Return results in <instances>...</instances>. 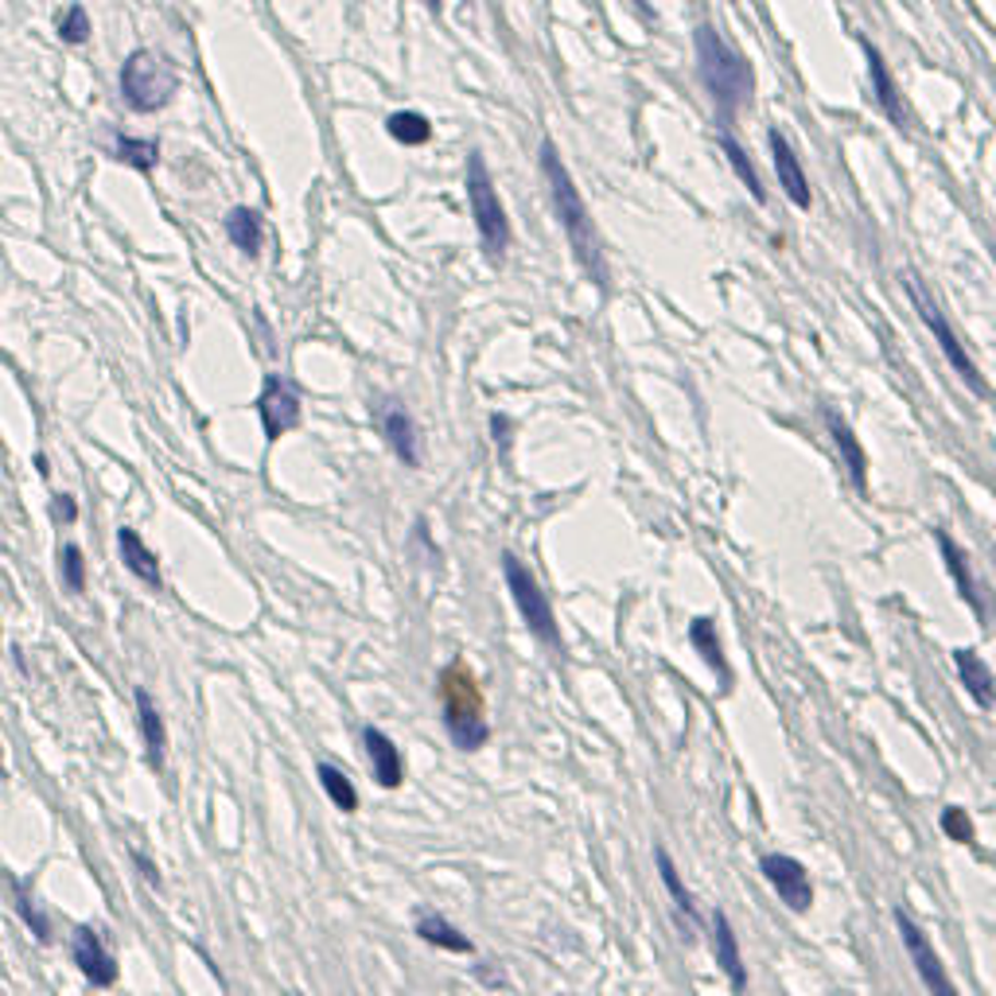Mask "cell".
<instances>
[{
	"label": "cell",
	"mask_w": 996,
	"mask_h": 996,
	"mask_svg": "<svg viewBox=\"0 0 996 996\" xmlns=\"http://www.w3.org/2000/svg\"><path fill=\"white\" fill-rule=\"evenodd\" d=\"M697 44V67H701V82L712 94V106L721 114V121H736V114L744 106H751V94H756V74L747 67V59L728 47L721 39L716 27H697L693 32Z\"/></svg>",
	"instance_id": "cell-1"
},
{
	"label": "cell",
	"mask_w": 996,
	"mask_h": 996,
	"mask_svg": "<svg viewBox=\"0 0 996 996\" xmlns=\"http://www.w3.org/2000/svg\"><path fill=\"white\" fill-rule=\"evenodd\" d=\"M542 171H545V183H549L553 211H557L560 226H565V234H569L572 253H577L580 265H584L588 273L604 285V258H600V238H596V226H592V214H588V206H584V199H580L577 183H572L569 168H565V161H560L557 149H553L549 141L542 144Z\"/></svg>",
	"instance_id": "cell-2"
},
{
	"label": "cell",
	"mask_w": 996,
	"mask_h": 996,
	"mask_svg": "<svg viewBox=\"0 0 996 996\" xmlns=\"http://www.w3.org/2000/svg\"><path fill=\"white\" fill-rule=\"evenodd\" d=\"M440 701H444V728L452 747L460 751H479L490 739L487 716H483V693L475 685L467 662H452L440 674Z\"/></svg>",
	"instance_id": "cell-3"
},
{
	"label": "cell",
	"mask_w": 996,
	"mask_h": 996,
	"mask_svg": "<svg viewBox=\"0 0 996 996\" xmlns=\"http://www.w3.org/2000/svg\"><path fill=\"white\" fill-rule=\"evenodd\" d=\"M121 94L137 114H156L176 94V71L156 51H133L121 67Z\"/></svg>",
	"instance_id": "cell-4"
},
{
	"label": "cell",
	"mask_w": 996,
	"mask_h": 996,
	"mask_svg": "<svg viewBox=\"0 0 996 996\" xmlns=\"http://www.w3.org/2000/svg\"><path fill=\"white\" fill-rule=\"evenodd\" d=\"M467 199H472V214H475V230L490 258H502L510 246V218L507 206L498 199L495 183H490V171L483 164L479 152L467 156Z\"/></svg>",
	"instance_id": "cell-5"
},
{
	"label": "cell",
	"mask_w": 996,
	"mask_h": 996,
	"mask_svg": "<svg viewBox=\"0 0 996 996\" xmlns=\"http://www.w3.org/2000/svg\"><path fill=\"white\" fill-rule=\"evenodd\" d=\"M502 577H507L510 596H514V607H518V615H522L525 627H530V635H534L542 647L560 650L557 615H553L549 596L542 592V584L534 580V572L525 569L514 553H502Z\"/></svg>",
	"instance_id": "cell-6"
},
{
	"label": "cell",
	"mask_w": 996,
	"mask_h": 996,
	"mask_svg": "<svg viewBox=\"0 0 996 996\" xmlns=\"http://www.w3.org/2000/svg\"><path fill=\"white\" fill-rule=\"evenodd\" d=\"M908 293H911V304H915V311H918V320L926 323V331L934 335V343L942 347V355L950 358V366L958 370V378L965 386H970L977 398H988V386H985V378H981V370L973 366V358H970V351L961 347V339L953 335V328L946 323V316H942V308L934 300H926V293H923V285H918L915 276L908 281Z\"/></svg>",
	"instance_id": "cell-7"
},
{
	"label": "cell",
	"mask_w": 996,
	"mask_h": 996,
	"mask_svg": "<svg viewBox=\"0 0 996 996\" xmlns=\"http://www.w3.org/2000/svg\"><path fill=\"white\" fill-rule=\"evenodd\" d=\"M896 926H899V938H903V950H908L911 961H915V973H918V981H923L926 993L930 996H961L958 985L950 981V973H946L942 958L934 953L930 938L923 934V926H918L903 908L896 911Z\"/></svg>",
	"instance_id": "cell-8"
},
{
	"label": "cell",
	"mask_w": 996,
	"mask_h": 996,
	"mask_svg": "<svg viewBox=\"0 0 996 996\" xmlns=\"http://www.w3.org/2000/svg\"><path fill=\"white\" fill-rule=\"evenodd\" d=\"M258 417L265 428V440H281L285 432H293L300 425V390L281 374H265L258 398Z\"/></svg>",
	"instance_id": "cell-9"
},
{
	"label": "cell",
	"mask_w": 996,
	"mask_h": 996,
	"mask_svg": "<svg viewBox=\"0 0 996 996\" xmlns=\"http://www.w3.org/2000/svg\"><path fill=\"white\" fill-rule=\"evenodd\" d=\"M759 872L767 876V884L774 888V896L783 899L791 911H809V903H814V884H809V872L802 861H794V856L786 853H767L763 861H759Z\"/></svg>",
	"instance_id": "cell-10"
},
{
	"label": "cell",
	"mask_w": 996,
	"mask_h": 996,
	"mask_svg": "<svg viewBox=\"0 0 996 996\" xmlns=\"http://www.w3.org/2000/svg\"><path fill=\"white\" fill-rule=\"evenodd\" d=\"M71 958L79 965V973L90 981L94 988H114L117 985V961L106 950V942L98 938L94 926H74V942H71Z\"/></svg>",
	"instance_id": "cell-11"
},
{
	"label": "cell",
	"mask_w": 996,
	"mask_h": 996,
	"mask_svg": "<svg viewBox=\"0 0 996 996\" xmlns=\"http://www.w3.org/2000/svg\"><path fill=\"white\" fill-rule=\"evenodd\" d=\"M767 144H771V161H774V171H779V187L786 191V199H791L798 211H809L814 195H809V179H806V171H802L798 156H794L791 141H786L779 129H771V133H767Z\"/></svg>",
	"instance_id": "cell-12"
},
{
	"label": "cell",
	"mask_w": 996,
	"mask_h": 996,
	"mask_svg": "<svg viewBox=\"0 0 996 996\" xmlns=\"http://www.w3.org/2000/svg\"><path fill=\"white\" fill-rule=\"evenodd\" d=\"M382 432H386V444L390 452L398 455L405 467H420V432H417V420L405 413V405L390 401L382 410Z\"/></svg>",
	"instance_id": "cell-13"
},
{
	"label": "cell",
	"mask_w": 996,
	"mask_h": 996,
	"mask_svg": "<svg viewBox=\"0 0 996 996\" xmlns=\"http://www.w3.org/2000/svg\"><path fill=\"white\" fill-rule=\"evenodd\" d=\"M712 958H716V965L724 970V977L732 981V988L744 993L747 988V965H744V953H739V938H736V930H732V923H728L724 911L712 915Z\"/></svg>",
	"instance_id": "cell-14"
},
{
	"label": "cell",
	"mask_w": 996,
	"mask_h": 996,
	"mask_svg": "<svg viewBox=\"0 0 996 996\" xmlns=\"http://www.w3.org/2000/svg\"><path fill=\"white\" fill-rule=\"evenodd\" d=\"M363 747L370 756V771H374V783L386 786V791H398L401 779H405V767H401V751L386 732L378 728H363Z\"/></svg>",
	"instance_id": "cell-15"
},
{
	"label": "cell",
	"mask_w": 996,
	"mask_h": 996,
	"mask_svg": "<svg viewBox=\"0 0 996 996\" xmlns=\"http://www.w3.org/2000/svg\"><path fill=\"white\" fill-rule=\"evenodd\" d=\"M137 724H141V744H144V759H149L152 771L164 767V747H168V724H164V712L156 709L149 689H137Z\"/></svg>",
	"instance_id": "cell-16"
},
{
	"label": "cell",
	"mask_w": 996,
	"mask_h": 996,
	"mask_svg": "<svg viewBox=\"0 0 996 996\" xmlns=\"http://www.w3.org/2000/svg\"><path fill=\"white\" fill-rule=\"evenodd\" d=\"M864 59H868V74H872V94H876V102H880V109L888 114L891 124H908V109H903V98H899V86L896 79H891L888 62H884V55L876 51L872 44H864Z\"/></svg>",
	"instance_id": "cell-17"
},
{
	"label": "cell",
	"mask_w": 996,
	"mask_h": 996,
	"mask_svg": "<svg viewBox=\"0 0 996 996\" xmlns=\"http://www.w3.org/2000/svg\"><path fill=\"white\" fill-rule=\"evenodd\" d=\"M117 549H121V560L124 569L133 572L137 580H144L149 588H161L164 577H161V557L144 545V537L137 534V530H129V525H121L117 530Z\"/></svg>",
	"instance_id": "cell-18"
},
{
	"label": "cell",
	"mask_w": 996,
	"mask_h": 996,
	"mask_svg": "<svg viewBox=\"0 0 996 996\" xmlns=\"http://www.w3.org/2000/svg\"><path fill=\"white\" fill-rule=\"evenodd\" d=\"M417 938L428 946H436V950H452V953H475L472 938L463 930H455L452 918H444L440 911L432 908H417Z\"/></svg>",
	"instance_id": "cell-19"
},
{
	"label": "cell",
	"mask_w": 996,
	"mask_h": 996,
	"mask_svg": "<svg viewBox=\"0 0 996 996\" xmlns=\"http://www.w3.org/2000/svg\"><path fill=\"white\" fill-rule=\"evenodd\" d=\"M689 642H693L697 654L709 662L712 674L721 677V689H732V666H728V659H724L721 635H716V619H712V615H697V619L689 622Z\"/></svg>",
	"instance_id": "cell-20"
},
{
	"label": "cell",
	"mask_w": 996,
	"mask_h": 996,
	"mask_svg": "<svg viewBox=\"0 0 996 996\" xmlns=\"http://www.w3.org/2000/svg\"><path fill=\"white\" fill-rule=\"evenodd\" d=\"M953 666H958L961 685L970 689V697L981 704V709H993L996 704V681H993V669L973 654V650H953Z\"/></svg>",
	"instance_id": "cell-21"
},
{
	"label": "cell",
	"mask_w": 996,
	"mask_h": 996,
	"mask_svg": "<svg viewBox=\"0 0 996 996\" xmlns=\"http://www.w3.org/2000/svg\"><path fill=\"white\" fill-rule=\"evenodd\" d=\"M654 864H659V876H662V884H666V896H669V903H674L677 918H681V930L693 934L697 903H693V896H689V888L681 884V876H677V868H674V861H669L666 849H654Z\"/></svg>",
	"instance_id": "cell-22"
},
{
	"label": "cell",
	"mask_w": 996,
	"mask_h": 996,
	"mask_svg": "<svg viewBox=\"0 0 996 996\" xmlns=\"http://www.w3.org/2000/svg\"><path fill=\"white\" fill-rule=\"evenodd\" d=\"M938 549H942L946 569H950L953 588L961 592L965 607H973V615H977V619L985 622V604H981V596H977V584H973V572H970V560H965V553H961L958 545H953L946 534H938Z\"/></svg>",
	"instance_id": "cell-23"
},
{
	"label": "cell",
	"mask_w": 996,
	"mask_h": 996,
	"mask_svg": "<svg viewBox=\"0 0 996 996\" xmlns=\"http://www.w3.org/2000/svg\"><path fill=\"white\" fill-rule=\"evenodd\" d=\"M226 234H230L234 246H238L241 253H249V258H258L261 253L265 230H261L258 211H249V206H234V211L226 214Z\"/></svg>",
	"instance_id": "cell-24"
},
{
	"label": "cell",
	"mask_w": 996,
	"mask_h": 996,
	"mask_svg": "<svg viewBox=\"0 0 996 996\" xmlns=\"http://www.w3.org/2000/svg\"><path fill=\"white\" fill-rule=\"evenodd\" d=\"M826 425H829V432H833V440H837V448H841V455H845L849 472H853V483L864 490V479H868V460H864L861 440H856L853 428L845 425V417H837V413H826Z\"/></svg>",
	"instance_id": "cell-25"
},
{
	"label": "cell",
	"mask_w": 996,
	"mask_h": 996,
	"mask_svg": "<svg viewBox=\"0 0 996 996\" xmlns=\"http://www.w3.org/2000/svg\"><path fill=\"white\" fill-rule=\"evenodd\" d=\"M12 899H16V915L24 918L27 930L36 934L39 942H51V915H47V908L36 899L32 884H16V888H12Z\"/></svg>",
	"instance_id": "cell-26"
},
{
	"label": "cell",
	"mask_w": 996,
	"mask_h": 996,
	"mask_svg": "<svg viewBox=\"0 0 996 996\" xmlns=\"http://www.w3.org/2000/svg\"><path fill=\"white\" fill-rule=\"evenodd\" d=\"M316 771H320V783H323V791H328V798L335 802V809H343V814H355V809H358V794H355V786H351L347 774L339 771L335 763H328V759H323Z\"/></svg>",
	"instance_id": "cell-27"
},
{
	"label": "cell",
	"mask_w": 996,
	"mask_h": 996,
	"mask_svg": "<svg viewBox=\"0 0 996 996\" xmlns=\"http://www.w3.org/2000/svg\"><path fill=\"white\" fill-rule=\"evenodd\" d=\"M386 133L393 137L398 144H425L428 137H432V124L425 121L420 114H410V109H401V114H393L390 121H386Z\"/></svg>",
	"instance_id": "cell-28"
},
{
	"label": "cell",
	"mask_w": 996,
	"mask_h": 996,
	"mask_svg": "<svg viewBox=\"0 0 996 996\" xmlns=\"http://www.w3.org/2000/svg\"><path fill=\"white\" fill-rule=\"evenodd\" d=\"M721 149H724V156H728V164L736 168V176H739V183L751 191V199L756 203H767V191H763V183H759V171H756V164L747 161V152L739 149L732 137H721Z\"/></svg>",
	"instance_id": "cell-29"
},
{
	"label": "cell",
	"mask_w": 996,
	"mask_h": 996,
	"mask_svg": "<svg viewBox=\"0 0 996 996\" xmlns=\"http://www.w3.org/2000/svg\"><path fill=\"white\" fill-rule=\"evenodd\" d=\"M59 572H62V584L67 592H86V557H82L79 542H67L59 549Z\"/></svg>",
	"instance_id": "cell-30"
},
{
	"label": "cell",
	"mask_w": 996,
	"mask_h": 996,
	"mask_svg": "<svg viewBox=\"0 0 996 996\" xmlns=\"http://www.w3.org/2000/svg\"><path fill=\"white\" fill-rule=\"evenodd\" d=\"M117 156H121L129 168L149 171L152 164L161 161V149H156V141H133V137H117Z\"/></svg>",
	"instance_id": "cell-31"
},
{
	"label": "cell",
	"mask_w": 996,
	"mask_h": 996,
	"mask_svg": "<svg viewBox=\"0 0 996 996\" xmlns=\"http://www.w3.org/2000/svg\"><path fill=\"white\" fill-rule=\"evenodd\" d=\"M59 36H62V44H86L90 39V16L82 4H71V9H67V16H62V24H59Z\"/></svg>",
	"instance_id": "cell-32"
},
{
	"label": "cell",
	"mask_w": 996,
	"mask_h": 996,
	"mask_svg": "<svg viewBox=\"0 0 996 996\" xmlns=\"http://www.w3.org/2000/svg\"><path fill=\"white\" fill-rule=\"evenodd\" d=\"M942 829H946V837H950V841H958V845H970V841H973V818L961 806H946L942 809Z\"/></svg>",
	"instance_id": "cell-33"
},
{
	"label": "cell",
	"mask_w": 996,
	"mask_h": 996,
	"mask_svg": "<svg viewBox=\"0 0 996 996\" xmlns=\"http://www.w3.org/2000/svg\"><path fill=\"white\" fill-rule=\"evenodd\" d=\"M51 514H55V525H71L74 518H79V502H74L71 495H55L51 498Z\"/></svg>",
	"instance_id": "cell-34"
},
{
	"label": "cell",
	"mask_w": 996,
	"mask_h": 996,
	"mask_svg": "<svg viewBox=\"0 0 996 996\" xmlns=\"http://www.w3.org/2000/svg\"><path fill=\"white\" fill-rule=\"evenodd\" d=\"M490 432H495L498 448H502V452H507V448H510V417H502V413H495V417H490Z\"/></svg>",
	"instance_id": "cell-35"
},
{
	"label": "cell",
	"mask_w": 996,
	"mask_h": 996,
	"mask_svg": "<svg viewBox=\"0 0 996 996\" xmlns=\"http://www.w3.org/2000/svg\"><path fill=\"white\" fill-rule=\"evenodd\" d=\"M133 861H137V868H141L144 876H149V884H161V872L152 868V861H149V856H144V853H133Z\"/></svg>",
	"instance_id": "cell-36"
},
{
	"label": "cell",
	"mask_w": 996,
	"mask_h": 996,
	"mask_svg": "<svg viewBox=\"0 0 996 996\" xmlns=\"http://www.w3.org/2000/svg\"><path fill=\"white\" fill-rule=\"evenodd\" d=\"M425 4H428V9H440V0H425Z\"/></svg>",
	"instance_id": "cell-37"
}]
</instances>
